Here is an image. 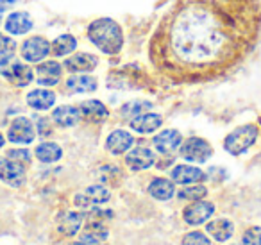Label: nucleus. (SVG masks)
Listing matches in <instances>:
<instances>
[{"instance_id":"1","label":"nucleus","mask_w":261,"mask_h":245,"mask_svg":"<svg viewBox=\"0 0 261 245\" xmlns=\"http://www.w3.org/2000/svg\"><path fill=\"white\" fill-rule=\"evenodd\" d=\"M259 31L256 0H175L150 38L149 56L172 81H210L238 65Z\"/></svg>"},{"instance_id":"2","label":"nucleus","mask_w":261,"mask_h":245,"mask_svg":"<svg viewBox=\"0 0 261 245\" xmlns=\"http://www.w3.org/2000/svg\"><path fill=\"white\" fill-rule=\"evenodd\" d=\"M88 38L91 43L108 56H115L122 51L123 34L120 26L111 18H98L88 27Z\"/></svg>"},{"instance_id":"3","label":"nucleus","mask_w":261,"mask_h":245,"mask_svg":"<svg viewBox=\"0 0 261 245\" xmlns=\"http://www.w3.org/2000/svg\"><path fill=\"white\" fill-rule=\"evenodd\" d=\"M0 76L6 77L9 83L16 84V86H27L33 83V70L25 65V63L18 61L15 56H2L0 59Z\"/></svg>"},{"instance_id":"4","label":"nucleus","mask_w":261,"mask_h":245,"mask_svg":"<svg viewBox=\"0 0 261 245\" xmlns=\"http://www.w3.org/2000/svg\"><path fill=\"white\" fill-rule=\"evenodd\" d=\"M257 138V127L252 126V124H247V126H242L238 129H234L224 141V147L229 154L238 156L243 154L245 151H249L254 145Z\"/></svg>"},{"instance_id":"5","label":"nucleus","mask_w":261,"mask_h":245,"mask_svg":"<svg viewBox=\"0 0 261 245\" xmlns=\"http://www.w3.org/2000/svg\"><path fill=\"white\" fill-rule=\"evenodd\" d=\"M211 145L202 138H188L181 147V156L192 163H204L211 158Z\"/></svg>"},{"instance_id":"6","label":"nucleus","mask_w":261,"mask_h":245,"mask_svg":"<svg viewBox=\"0 0 261 245\" xmlns=\"http://www.w3.org/2000/svg\"><path fill=\"white\" fill-rule=\"evenodd\" d=\"M0 179L9 186H22L25 181V168L22 163L8 158H0Z\"/></svg>"},{"instance_id":"7","label":"nucleus","mask_w":261,"mask_h":245,"mask_svg":"<svg viewBox=\"0 0 261 245\" xmlns=\"http://www.w3.org/2000/svg\"><path fill=\"white\" fill-rule=\"evenodd\" d=\"M34 136H36V131H34V126L29 118L20 116V118L13 120V124L9 126L8 138L13 143H22V145L31 143L34 140Z\"/></svg>"},{"instance_id":"8","label":"nucleus","mask_w":261,"mask_h":245,"mask_svg":"<svg viewBox=\"0 0 261 245\" xmlns=\"http://www.w3.org/2000/svg\"><path fill=\"white\" fill-rule=\"evenodd\" d=\"M48 52H50V43L40 36L29 38L22 45V56L29 63H40L41 59L47 58Z\"/></svg>"},{"instance_id":"9","label":"nucleus","mask_w":261,"mask_h":245,"mask_svg":"<svg viewBox=\"0 0 261 245\" xmlns=\"http://www.w3.org/2000/svg\"><path fill=\"white\" fill-rule=\"evenodd\" d=\"M215 213V206L211 202H206V201H199L195 204L188 206L182 213L185 220L192 226H199V224L206 222L211 215Z\"/></svg>"},{"instance_id":"10","label":"nucleus","mask_w":261,"mask_h":245,"mask_svg":"<svg viewBox=\"0 0 261 245\" xmlns=\"http://www.w3.org/2000/svg\"><path fill=\"white\" fill-rule=\"evenodd\" d=\"M154 161H156L154 152L145 147L133 149L125 158V163L129 165L130 170H145V168H149V166H152Z\"/></svg>"},{"instance_id":"11","label":"nucleus","mask_w":261,"mask_h":245,"mask_svg":"<svg viewBox=\"0 0 261 245\" xmlns=\"http://www.w3.org/2000/svg\"><path fill=\"white\" fill-rule=\"evenodd\" d=\"M181 143H182L181 133L174 129L161 131L158 136H154V147H156L161 154H170V152H174Z\"/></svg>"},{"instance_id":"12","label":"nucleus","mask_w":261,"mask_h":245,"mask_svg":"<svg viewBox=\"0 0 261 245\" xmlns=\"http://www.w3.org/2000/svg\"><path fill=\"white\" fill-rule=\"evenodd\" d=\"M135 143V138L130 136L127 131H113L108 136V141H106V149H108L111 154H123L130 149V145Z\"/></svg>"},{"instance_id":"13","label":"nucleus","mask_w":261,"mask_h":245,"mask_svg":"<svg viewBox=\"0 0 261 245\" xmlns=\"http://www.w3.org/2000/svg\"><path fill=\"white\" fill-rule=\"evenodd\" d=\"M129 124H130V129H135L136 133L149 134V133H154L156 129H160L163 120H161V116L156 115V113H143V115L130 118Z\"/></svg>"},{"instance_id":"14","label":"nucleus","mask_w":261,"mask_h":245,"mask_svg":"<svg viewBox=\"0 0 261 245\" xmlns=\"http://www.w3.org/2000/svg\"><path fill=\"white\" fill-rule=\"evenodd\" d=\"M172 179H174V183H179V184H192V183H200V181H204L206 179V174L200 168H197V166L179 165L172 170Z\"/></svg>"},{"instance_id":"15","label":"nucleus","mask_w":261,"mask_h":245,"mask_svg":"<svg viewBox=\"0 0 261 245\" xmlns=\"http://www.w3.org/2000/svg\"><path fill=\"white\" fill-rule=\"evenodd\" d=\"M6 31L9 34H15V36H20V34H25L33 29V20L27 13H22V11H16V13H11L6 20Z\"/></svg>"},{"instance_id":"16","label":"nucleus","mask_w":261,"mask_h":245,"mask_svg":"<svg viewBox=\"0 0 261 245\" xmlns=\"http://www.w3.org/2000/svg\"><path fill=\"white\" fill-rule=\"evenodd\" d=\"M38 83L41 86H54L61 79V65L56 61H45L38 66Z\"/></svg>"},{"instance_id":"17","label":"nucleus","mask_w":261,"mask_h":245,"mask_svg":"<svg viewBox=\"0 0 261 245\" xmlns=\"http://www.w3.org/2000/svg\"><path fill=\"white\" fill-rule=\"evenodd\" d=\"M109 201V191L106 190L100 184H95V186H90L83 195H77L75 197V204L83 206V208H88V206L93 204H102V202Z\"/></svg>"},{"instance_id":"18","label":"nucleus","mask_w":261,"mask_h":245,"mask_svg":"<svg viewBox=\"0 0 261 245\" xmlns=\"http://www.w3.org/2000/svg\"><path fill=\"white\" fill-rule=\"evenodd\" d=\"M81 111V116L88 120V122H93V124H98V122H104L108 118V108L102 104L100 101H86L81 104L79 108Z\"/></svg>"},{"instance_id":"19","label":"nucleus","mask_w":261,"mask_h":245,"mask_svg":"<svg viewBox=\"0 0 261 245\" xmlns=\"http://www.w3.org/2000/svg\"><path fill=\"white\" fill-rule=\"evenodd\" d=\"M98 59L95 58L93 54H75L72 58H68L65 61V68L70 70V72H91V70L97 66Z\"/></svg>"},{"instance_id":"20","label":"nucleus","mask_w":261,"mask_h":245,"mask_svg":"<svg viewBox=\"0 0 261 245\" xmlns=\"http://www.w3.org/2000/svg\"><path fill=\"white\" fill-rule=\"evenodd\" d=\"M52 118L61 127H73L81 120V111L73 106H59L52 111Z\"/></svg>"},{"instance_id":"21","label":"nucleus","mask_w":261,"mask_h":245,"mask_svg":"<svg viewBox=\"0 0 261 245\" xmlns=\"http://www.w3.org/2000/svg\"><path fill=\"white\" fill-rule=\"evenodd\" d=\"M54 102H56V95L48 90H33L27 95V104L34 109H40V111L52 108Z\"/></svg>"},{"instance_id":"22","label":"nucleus","mask_w":261,"mask_h":245,"mask_svg":"<svg viewBox=\"0 0 261 245\" xmlns=\"http://www.w3.org/2000/svg\"><path fill=\"white\" fill-rule=\"evenodd\" d=\"M81 224H83V213L68 211V213H65V215H61L58 229H59V233L65 234V236H73V234L81 229Z\"/></svg>"},{"instance_id":"23","label":"nucleus","mask_w":261,"mask_h":245,"mask_svg":"<svg viewBox=\"0 0 261 245\" xmlns=\"http://www.w3.org/2000/svg\"><path fill=\"white\" fill-rule=\"evenodd\" d=\"M149 193L152 195L154 199H158V201H168V199H172L175 193L174 183L168 179H163V177L154 179L149 186Z\"/></svg>"},{"instance_id":"24","label":"nucleus","mask_w":261,"mask_h":245,"mask_svg":"<svg viewBox=\"0 0 261 245\" xmlns=\"http://www.w3.org/2000/svg\"><path fill=\"white\" fill-rule=\"evenodd\" d=\"M206 229L217 241H225V240H229V238L232 236V231H234V227H232V224L229 222V220L218 218V220H215V222L207 224Z\"/></svg>"},{"instance_id":"25","label":"nucleus","mask_w":261,"mask_h":245,"mask_svg":"<svg viewBox=\"0 0 261 245\" xmlns=\"http://www.w3.org/2000/svg\"><path fill=\"white\" fill-rule=\"evenodd\" d=\"M66 88L75 93H90L97 90V81L90 76H73L66 81Z\"/></svg>"},{"instance_id":"26","label":"nucleus","mask_w":261,"mask_h":245,"mask_svg":"<svg viewBox=\"0 0 261 245\" xmlns=\"http://www.w3.org/2000/svg\"><path fill=\"white\" fill-rule=\"evenodd\" d=\"M61 156H63L61 147L52 143V141H45V143L36 147V158L43 163H54V161H58Z\"/></svg>"},{"instance_id":"27","label":"nucleus","mask_w":261,"mask_h":245,"mask_svg":"<svg viewBox=\"0 0 261 245\" xmlns=\"http://www.w3.org/2000/svg\"><path fill=\"white\" fill-rule=\"evenodd\" d=\"M106 238H108V229H106V227H102L100 222H90L86 226V231H84V234L81 236V240L86 241V243L97 245L98 241L106 240Z\"/></svg>"},{"instance_id":"28","label":"nucleus","mask_w":261,"mask_h":245,"mask_svg":"<svg viewBox=\"0 0 261 245\" xmlns=\"http://www.w3.org/2000/svg\"><path fill=\"white\" fill-rule=\"evenodd\" d=\"M75 47H77L75 38L70 36V34H63V36L56 38L54 43L50 45V51H52V54H54V56L61 58V56L70 54V52H72Z\"/></svg>"},{"instance_id":"29","label":"nucleus","mask_w":261,"mask_h":245,"mask_svg":"<svg viewBox=\"0 0 261 245\" xmlns=\"http://www.w3.org/2000/svg\"><path fill=\"white\" fill-rule=\"evenodd\" d=\"M150 108H152V104L147 101H133L122 108V116H125V118H135V116H138V115H143V113Z\"/></svg>"},{"instance_id":"30","label":"nucleus","mask_w":261,"mask_h":245,"mask_svg":"<svg viewBox=\"0 0 261 245\" xmlns=\"http://www.w3.org/2000/svg\"><path fill=\"white\" fill-rule=\"evenodd\" d=\"M206 193H207L206 188L200 186V184H197V186L182 188V190L179 191V197H181V199H188V201H200V199H202Z\"/></svg>"},{"instance_id":"31","label":"nucleus","mask_w":261,"mask_h":245,"mask_svg":"<svg viewBox=\"0 0 261 245\" xmlns=\"http://www.w3.org/2000/svg\"><path fill=\"white\" fill-rule=\"evenodd\" d=\"M243 245H261V227H250L243 234Z\"/></svg>"},{"instance_id":"32","label":"nucleus","mask_w":261,"mask_h":245,"mask_svg":"<svg viewBox=\"0 0 261 245\" xmlns=\"http://www.w3.org/2000/svg\"><path fill=\"white\" fill-rule=\"evenodd\" d=\"M182 245H211L210 240L202 233H188L182 240Z\"/></svg>"},{"instance_id":"33","label":"nucleus","mask_w":261,"mask_h":245,"mask_svg":"<svg viewBox=\"0 0 261 245\" xmlns=\"http://www.w3.org/2000/svg\"><path fill=\"white\" fill-rule=\"evenodd\" d=\"M16 51V43L9 36L0 34V56H11Z\"/></svg>"},{"instance_id":"34","label":"nucleus","mask_w":261,"mask_h":245,"mask_svg":"<svg viewBox=\"0 0 261 245\" xmlns=\"http://www.w3.org/2000/svg\"><path fill=\"white\" fill-rule=\"evenodd\" d=\"M9 158L11 159H15V161H18V163H22V165H29L31 163V152L29 151H25V149H18V151H9Z\"/></svg>"},{"instance_id":"35","label":"nucleus","mask_w":261,"mask_h":245,"mask_svg":"<svg viewBox=\"0 0 261 245\" xmlns=\"http://www.w3.org/2000/svg\"><path fill=\"white\" fill-rule=\"evenodd\" d=\"M40 133H41V134H48V133H50V127H48V122H47V120H43V118L40 120Z\"/></svg>"},{"instance_id":"36","label":"nucleus","mask_w":261,"mask_h":245,"mask_svg":"<svg viewBox=\"0 0 261 245\" xmlns=\"http://www.w3.org/2000/svg\"><path fill=\"white\" fill-rule=\"evenodd\" d=\"M15 2H16V0H0V11H4V9L15 6Z\"/></svg>"},{"instance_id":"37","label":"nucleus","mask_w":261,"mask_h":245,"mask_svg":"<svg viewBox=\"0 0 261 245\" xmlns=\"http://www.w3.org/2000/svg\"><path fill=\"white\" fill-rule=\"evenodd\" d=\"M73 245H93V243H86V241H79V243H73Z\"/></svg>"},{"instance_id":"38","label":"nucleus","mask_w":261,"mask_h":245,"mask_svg":"<svg viewBox=\"0 0 261 245\" xmlns=\"http://www.w3.org/2000/svg\"><path fill=\"white\" fill-rule=\"evenodd\" d=\"M2 145H4V136L0 134V147H2Z\"/></svg>"},{"instance_id":"39","label":"nucleus","mask_w":261,"mask_h":245,"mask_svg":"<svg viewBox=\"0 0 261 245\" xmlns=\"http://www.w3.org/2000/svg\"><path fill=\"white\" fill-rule=\"evenodd\" d=\"M2 13H4V11H0V23H2Z\"/></svg>"}]
</instances>
